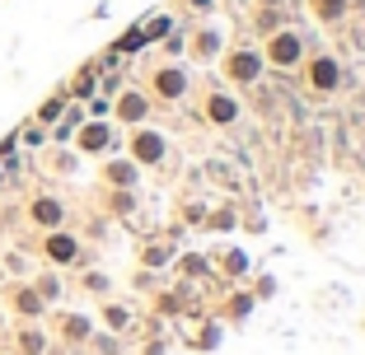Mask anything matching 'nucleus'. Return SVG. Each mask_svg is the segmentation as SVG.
Listing matches in <instances>:
<instances>
[{
    "instance_id": "nucleus-1",
    "label": "nucleus",
    "mask_w": 365,
    "mask_h": 355,
    "mask_svg": "<svg viewBox=\"0 0 365 355\" xmlns=\"http://www.w3.org/2000/svg\"><path fill=\"white\" fill-rule=\"evenodd\" d=\"M262 61L277 65V70H295L304 61V38L295 28H277L267 33V43H262Z\"/></svg>"
},
{
    "instance_id": "nucleus-2",
    "label": "nucleus",
    "mask_w": 365,
    "mask_h": 355,
    "mask_svg": "<svg viewBox=\"0 0 365 355\" xmlns=\"http://www.w3.org/2000/svg\"><path fill=\"white\" fill-rule=\"evenodd\" d=\"M267 61H262V47H235L225 52V80L230 85H258Z\"/></svg>"
},
{
    "instance_id": "nucleus-3",
    "label": "nucleus",
    "mask_w": 365,
    "mask_h": 355,
    "mask_svg": "<svg viewBox=\"0 0 365 355\" xmlns=\"http://www.w3.org/2000/svg\"><path fill=\"white\" fill-rule=\"evenodd\" d=\"M304 75H309V89L314 94H337V85H342V65H337V56L319 52L304 61Z\"/></svg>"
},
{
    "instance_id": "nucleus-4",
    "label": "nucleus",
    "mask_w": 365,
    "mask_h": 355,
    "mask_svg": "<svg viewBox=\"0 0 365 355\" xmlns=\"http://www.w3.org/2000/svg\"><path fill=\"white\" fill-rule=\"evenodd\" d=\"M239 98L230 94V89H215V94H206V103H202V117L211 122V127H235L239 122Z\"/></svg>"
},
{
    "instance_id": "nucleus-5",
    "label": "nucleus",
    "mask_w": 365,
    "mask_h": 355,
    "mask_svg": "<svg viewBox=\"0 0 365 355\" xmlns=\"http://www.w3.org/2000/svg\"><path fill=\"white\" fill-rule=\"evenodd\" d=\"M164 150H169V140H164L160 131H150V127H140L136 136H131V164H160Z\"/></svg>"
},
{
    "instance_id": "nucleus-6",
    "label": "nucleus",
    "mask_w": 365,
    "mask_h": 355,
    "mask_svg": "<svg viewBox=\"0 0 365 355\" xmlns=\"http://www.w3.org/2000/svg\"><path fill=\"white\" fill-rule=\"evenodd\" d=\"M155 94L169 98V103H178V98L187 94V70H182V65H164V70H155Z\"/></svg>"
},
{
    "instance_id": "nucleus-7",
    "label": "nucleus",
    "mask_w": 365,
    "mask_h": 355,
    "mask_svg": "<svg viewBox=\"0 0 365 355\" xmlns=\"http://www.w3.org/2000/svg\"><path fill=\"white\" fill-rule=\"evenodd\" d=\"M220 47H225V33H220V28H202L192 38V56H197V61H215Z\"/></svg>"
},
{
    "instance_id": "nucleus-8",
    "label": "nucleus",
    "mask_w": 365,
    "mask_h": 355,
    "mask_svg": "<svg viewBox=\"0 0 365 355\" xmlns=\"http://www.w3.org/2000/svg\"><path fill=\"white\" fill-rule=\"evenodd\" d=\"M108 145H113V127H103V122H89V127L80 131V150L98 154V150H108Z\"/></svg>"
},
{
    "instance_id": "nucleus-9",
    "label": "nucleus",
    "mask_w": 365,
    "mask_h": 355,
    "mask_svg": "<svg viewBox=\"0 0 365 355\" xmlns=\"http://www.w3.org/2000/svg\"><path fill=\"white\" fill-rule=\"evenodd\" d=\"M145 112H150V103H145V94H136V89L118 98V117L122 122H145Z\"/></svg>"
},
{
    "instance_id": "nucleus-10",
    "label": "nucleus",
    "mask_w": 365,
    "mask_h": 355,
    "mask_svg": "<svg viewBox=\"0 0 365 355\" xmlns=\"http://www.w3.org/2000/svg\"><path fill=\"white\" fill-rule=\"evenodd\" d=\"M76 253H80V248H76L71 234H52V238H47V258H52V262H76Z\"/></svg>"
},
{
    "instance_id": "nucleus-11",
    "label": "nucleus",
    "mask_w": 365,
    "mask_h": 355,
    "mask_svg": "<svg viewBox=\"0 0 365 355\" xmlns=\"http://www.w3.org/2000/svg\"><path fill=\"white\" fill-rule=\"evenodd\" d=\"M309 10H314V19H323V23H337L346 14V0H309Z\"/></svg>"
},
{
    "instance_id": "nucleus-12",
    "label": "nucleus",
    "mask_w": 365,
    "mask_h": 355,
    "mask_svg": "<svg viewBox=\"0 0 365 355\" xmlns=\"http://www.w3.org/2000/svg\"><path fill=\"white\" fill-rule=\"evenodd\" d=\"M108 183L131 187V183H136V164H131V159H113V164H108Z\"/></svg>"
},
{
    "instance_id": "nucleus-13",
    "label": "nucleus",
    "mask_w": 365,
    "mask_h": 355,
    "mask_svg": "<svg viewBox=\"0 0 365 355\" xmlns=\"http://www.w3.org/2000/svg\"><path fill=\"white\" fill-rule=\"evenodd\" d=\"M33 220H43V225H61V206H56V201H38V206H33Z\"/></svg>"
},
{
    "instance_id": "nucleus-14",
    "label": "nucleus",
    "mask_w": 365,
    "mask_h": 355,
    "mask_svg": "<svg viewBox=\"0 0 365 355\" xmlns=\"http://www.w3.org/2000/svg\"><path fill=\"white\" fill-rule=\"evenodd\" d=\"M103 323H108V327H113V332H122V327H127V323H131V313H127V309H122V304H108V309H103Z\"/></svg>"
},
{
    "instance_id": "nucleus-15",
    "label": "nucleus",
    "mask_w": 365,
    "mask_h": 355,
    "mask_svg": "<svg viewBox=\"0 0 365 355\" xmlns=\"http://www.w3.org/2000/svg\"><path fill=\"white\" fill-rule=\"evenodd\" d=\"M253 313V295H235L230 300V318H248Z\"/></svg>"
},
{
    "instance_id": "nucleus-16",
    "label": "nucleus",
    "mask_w": 365,
    "mask_h": 355,
    "mask_svg": "<svg viewBox=\"0 0 365 355\" xmlns=\"http://www.w3.org/2000/svg\"><path fill=\"white\" fill-rule=\"evenodd\" d=\"M225 271H230V276H244V271H248V258H244V253H225Z\"/></svg>"
},
{
    "instance_id": "nucleus-17",
    "label": "nucleus",
    "mask_w": 365,
    "mask_h": 355,
    "mask_svg": "<svg viewBox=\"0 0 365 355\" xmlns=\"http://www.w3.org/2000/svg\"><path fill=\"white\" fill-rule=\"evenodd\" d=\"M182 271H187V276H202V271H211V262L206 258H182Z\"/></svg>"
},
{
    "instance_id": "nucleus-18",
    "label": "nucleus",
    "mask_w": 365,
    "mask_h": 355,
    "mask_svg": "<svg viewBox=\"0 0 365 355\" xmlns=\"http://www.w3.org/2000/svg\"><path fill=\"white\" fill-rule=\"evenodd\" d=\"M169 258H173L169 248H150V253H145V262H150V267H169Z\"/></svg>"
},
{
    "instance_id": "nucleus-19",
    "label": "nucleus",
    "mask_w": 365,
    "mask_h": 355,
    "mask_svg": "<svg viewBox=\"0 0 365 355\" xmlns=\"http://www.w3.org/2000/svg\"><path fill=\"white\" fill-rule=\"evenodd\" d=\"M24 351H33V355H43V337H38V332H24Z\"/></svg>"
},
{
    "instance_id": "nucleus-20",
    "label": "nucleus",
    "mask_w": 365,
    "mask_h": 355,
    "mask_svg": "<svg viewBox=\"0 0 365 355\" xmlns=\"http://www.w3.org/2000/svg\"><path fill=\"white\" fill-rule=\"evenodd\" d=\"M66 332H71V337H89V323H85V318H71V323H66Z\"/></svg>"
},
{
    "instance_id": "nucleus-21",
    "label": "nucleus",
    "mask_w": 365,
    "mask_h": 355,
    "mask_svg": "<svg viewBox=\"0 0 365 355\" xmlns=\"http://www.w3.org/2000/svg\"><path fill=\"white\" fill-rule=\"evenodd\" d=\"M220 341V327H202V337H197V346H215Z\"/></svg>"
},
{
    "instance_id": "nucleus-22",
    "label": "nucleus",
    "mask_w": 365,
    "mask_h": 355,
    "mask_svg": "<svg viewBox=\"0 0 365 355\" xmlns=\"http://www.w3.org/2000/svg\"><path fill=\"white\" fill-rule=\"evenodd\" d=\"M56 112H61V98H52V103H47V108H43V112H38V117H43V122H52V117H56Z\"/></svg>"
},
{
    "instance_id": "nucleus-23",
    "label": "nucleus",
    "mask_w": 365,
    "mask_h": 355,
    "mask_svg": "<svg viewBox=\"0 0 365 355\" xmlns=\"http://www.w3.org/2000/svg\"><path fill=\"white\" fill-rule=\"evenodd\" d=\"M187 5H206V10H211V0H187Z\"/></svg>"
}]
</instances>
